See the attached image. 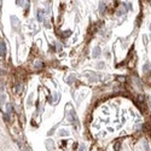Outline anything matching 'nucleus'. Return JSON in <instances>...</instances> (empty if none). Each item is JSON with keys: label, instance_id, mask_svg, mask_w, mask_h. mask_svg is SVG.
<instances>
[{"label": "nucleus", "instance_id": "f257e3e1", "mask_svg": "<svg viewBox=\"0 0 151 151\" xmlns=\"http://www.w3.org/2000/svg\"><path fill=\"white\" fill-rule=\"evenodd\" d=\"M5 53H6V45H5V42H0V56H5Z\"/></svg>", "mask_w": 151, "mask_h": 151}, {"label": "nucleus", "instance_id": "f03ea898", "mask_svg": "<svg viewBox=\"0 0 151 151\" xmlns=\"http://www.w3.org/2000/svg\"><path fill=\"white\" fill-rule=\"evenodd\" d=\"M99 54H100V48H99V47H96V48L93 50V58H98Z\"/></svg>", "mask_w": 151, "mask_h": 151}, {"label": "nucleus", "instance_id": "7ed1b4c3", "mask_svg": "<svg viewBox=\"0 0 151 151\" xmlns=\"http://www.w3.org/2000/svg\"><path fill=\"white\" fill-rule=\"evenodd\" d=\"M42 15H44V11H39V12H38V19H39L40 22H42V21H44Z\"/></svg>", "mask_w": 151, "mask_h": 151}, {"label": "nucleus", "instance_id": "20e7f679", "mask_svg": "<svg viewBox=\"0 0 151 151\" xmlns=\"http://www.w3.org/2000/svg\"><path fill=\"white\" fill-rule=\"evenodd\" d=\"M6 110H7V112H11V111H12V105H11L10 103L6 104Z\"/></svg>", "mask_w": 151, "mask_h": 151}, {"label": "nucleus", "instance_id": "39448f33", "mask_svg": "<svg viewBox=\"0 0 151 151\" xmlns=\"http://www.w3.org/2000/svg\"><path fill=\"white\" fill-rule=\"evenodd\" d=\"M99 7H100V11L103 12L104 9H105V4H104V3H100V6H99Z\"/></svg>", "mask_w": 151, "mask_h": 151}, {"label": "nucleus", "instance_id": "423d86ee", "mask_svg": "<svg viewBox=\"0 0 151 151\" xmlns=\"http://www.w3.org/2000/svg\"><path fill=\"white\" fill-rule=\"evenodd\" d=\"M120 150V143H116L115 144V151H118Z\"/></svg>", "mask_w": 151, "mask_h": 151}, {"label": "nucleus", "instance_id": "0eeeda50", "mask_svg": "<svg viewBox=\"0 0 151 151\" xmlns=\"http://www.w3.org/2000/svg\"><path fill=\"white\" fill-rule=\"evenodd\" d=\"M41 65H42L41 62H36V63H35V67H36V68H41Z\"/></svg>", "mask_w": 151, "mask_h": 151}, {"label": "nucleus", "instance_id": "6e6552de", "mask_svg": "<svg viewBox=\"0 0 151 151\" xmlns=\"http://www.w3.org/2000/svg\"><path fill=\"white\" fill-rule=\"evenodd\" d=\"M147 68H149V64H145V65H144V70H146Z\"/></svg>", "mask_w": 151, "mask_h": 151}, {"label": "nucleus", "instance_id": "1a4fd4ad", "mask_svg": "<svg viewBox=\"0 0 151 151\" xmlns=\"http://www.w3.org/2000/svg\"><path fill=\"white\" fill-rule=\"evenodd\" d=\"M150 30H151V25H150Z\"/></svg>", "mask_w": 151, "mask_h": 151}]
</instances>
